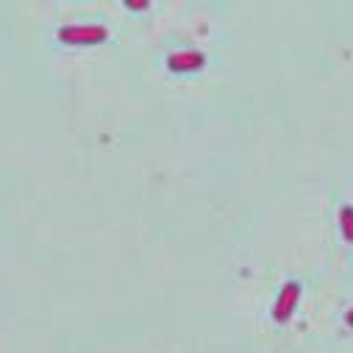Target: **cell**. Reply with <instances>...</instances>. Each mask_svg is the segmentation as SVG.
<instances>
[{
	"mask_svg": "<svg viewBox=\"0 0 353 353\" xmlns=\"http://www.w3.org/2000/svg\"><path fill=\"white\" fill-rule=\"evenodd\" d=\"M59 39L67 45H95V42H106L109 39V28L106 26H64L59 28Z\"/></svg>",
	"mask_w": 353,
	"mask_h": 353,
	"instance_id": "6da1fadb",
	"label": "cell"
},
{
	"mask_svg": "<svg viewBox=\"0 0 353 353\" xmlns=\"http://www.w3.org/2000/svg\"><path fill=\"white\" fill-rule=\"evenodd\" d=\"M298 301H301V284H298V281L284 284V290L279 292V298H276V303H273V320L287 323V320L295 314Z\"/></svg>",
	"mask_w": 353,
	"mask_h": 353,
	"instance_id": "7a4b0ae2",
	"label": "cell"
},
{
	"mask_svg": "<svg viewBox=\"0 0 353 353\" xmlns=\"http://www.w3.org/2000/svg\"><path fill=\"white\" fill-rule=\"evenodd\" d=\"M206 64V56L201 50H175L167 56V67L172 72H195Z\"/></svg>",
	"mask_w": 353,
	"mask_h": 353,
	"instance_id": "3957f363",
	"label": "cell"
},
{
	"mask_svg": "<svg viewBox=\"0 0 353 353\" xmlns=\"http://www.w3.org/2000/svg\"><path fill=\"white\" fill-rule=\"evenodd\" d=\"M339 228H342V236L347 242H353V206H342L339 209Z\"/></svg>",
	"mask_w": 353,
	"mask_h": 353,
	"instance_id": "277c9868",
	"label": "cell"
},
{
	"mask_svg": "<svg viewBox=\"0 0 353 353\" xmlns=\"http://www.w3.org/2000/svg\"><path fill=\"white\" fill-rule=\"evenodd\" d=\"M128 9H148V0H128Z\"/></svg>",
	"mask_w": 353,
	"mask_h": 353,
	"instance_id": "5b68a950",
	"label": "cell"
},
{
	"mask_svg": "<svg viewBox=\"0 0 353 353\" xmlns=\"http://www.w3.org/2000/svg\"><path fill=\"white\" fill-rule=\"evenodd\" d=\"M345 320H347V325H353V309H350V312L345 314Z\"/></svg>",
	"mask_w": 353,
	"mask_h": 353,
	"instance_id": "8992f818",
	"label": "cell"
}]
</instances>
